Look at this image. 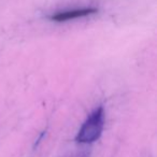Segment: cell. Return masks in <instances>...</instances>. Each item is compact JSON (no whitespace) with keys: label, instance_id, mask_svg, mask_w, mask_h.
Here are the masks:
<instances>
[{"label":"cell","instance_id":"1","mask_svg":"<svg viewBox=\"0 0 157 157\" xmlns=\"http://www.w3.org/2000/svg\"><path fill=\"white\" fill-rule=\"evenodd\" d=\"M105 127V111L102 107L97 108L90 114L83 123L75 136V141L78 143H93L101 136Z\"/></svg>","mask_w":157,"mask_h":157},{"label":"cell","instance_id":"2","mask_svg":"<svg viewBox=\"0 0 157 157\" xmlns=\"http://www.w3.org/2000/svg\"><path fill=\"white\" fill-rule=\"evenodd\" d=\"M98 10L96 8H80V9H72L67 10V11H60L50 15V20L53 22L57 23H63L68 22V21L76 20V18L86 17V16L93 15V14L97 13Z\"/></svg>","mask_w":157,"mask_h":157}]
</instances>
